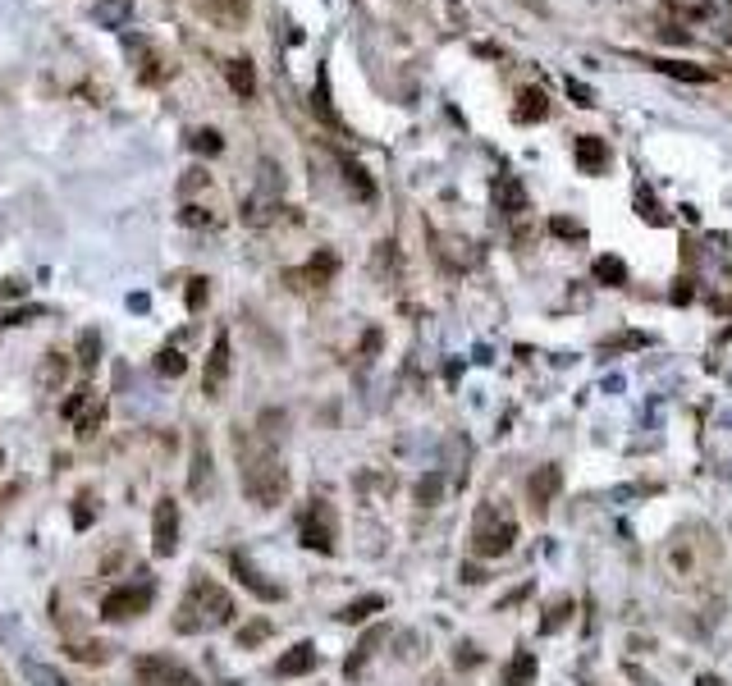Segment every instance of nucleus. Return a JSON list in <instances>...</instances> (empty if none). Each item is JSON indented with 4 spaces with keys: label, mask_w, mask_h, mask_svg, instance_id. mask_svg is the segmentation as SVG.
<instances>
[{
    "label": "nucleus",
    "mask_w": 732,
    "mask_h": 686,
    "mask_svg": "<svg viewBox=\"0 0 732 686\" xmlns=\"http://www.w3.org/2000/svg\"><path fill=\"white\" fill-rule=\"evenodd\" d=\"M554 234H563V238H581V229H577V224H568V220H554Z\"/></svg>",
    "instance_id": "nucleus-36"
},
{
    "label": "nucleus",
    "mask_w": 732,
    "mask_h": 686,
    "mask_svg": "<svg viewBox=\"0 0 732 686\" xmlns=\"http://www.w3.org/2000/svg\"><path fill=\"white\" fill-rule=\"evenodd\" d=\"M229 371H234V353H229V334L220 329L215 343H211V358H206V371H202V394L206 399H220L225 385H229Z\"/></svg>",
    "instance_id": "nucleus-9"
},
{
    "label": "nucleus",
    "mask_w": 732,
    "mask_h": 686,
    "mask_svg": "<svg viewBox=\"0 0 732 686\" xmlns=\"http://www.w3.org/2000/svg\"><path fill=\"white\" fill-rule=\"evenodd\" d=\"M381 640H385V627H376V631H366V640H361V645H357V654H352V659L343 663V672H348V677H357V672L366 668V659L376 654V645H381Z\"/></svg>",
    "instance_id": "nucleus-19"
},
{
    "label": "nucleus",
    "mask_w": 732,
    "mask_h": 686,
    "mask_svg": "<svg viewBox=\"0 0 732 686\" xmlns=\"http://www.w3.org/2000/svg\"><path fill=\"white\" fill-rule=\"evenodd\" d=\"M695 686H718V681H714V677H700V681H695Z\"/></svg>",
    "instance_id": "nucleus-38"
},
{
    "label": "nucleus",
    "mask_w": 732,
    "mask_h": 686,
    "mask_svg": "<svg viewBox=\"0 0 732 686\" xmlns=\"http://www.w3.org/2000/svg\"><path fill=\"white\" fill-rule=\"evenodd\" d=\"M225 78H229V88H234L243 101L256 92V74H252V65H247V60H229V65H225Z\"/></svg>",
    "instance_id": "nucleus-17"
},
{
    "label": "nucleus",
    "mask_w": 732,
    "mask_h": 686,
    "mask_svg": "<svg viewBox=\"0 0 732 686\" xmlns=\"http://www.w3.org/2000/svg\"><path fill=\"white\" fill-rule=\"evenodd\" d=\"M24 672H28V677H33V681H42V686H69V681H65V677H60V672H51V668H37V663H28V668H24Z\"/></svg>",
    "instance_id": "nucleus-31"
},
{
    "label": "nucleus",
    "mask_w": 732,
    "mask_h": 686,
    "mask_svg": "<svg viewBox=\"0 0 732 686\" xmlns=\"http://www.w3.org/2000/svg\"><path fill=\"white\" fill-rule=\"evenodd\" d=\"M174 549H179V504L165 494L156 499V513H152V554L170 558Z\"/></svg>",
    "instance_id": "nucleus-8"
},
{
    "label": "nucleus",
    "mask_w": 732,
    "mask_h": 686,
    "mask_svg": "<svg viewBox=\"0 0 732 686\" xmlns=\"http://www.w3.org/2000/svg\"><path fill=\"white\" fill-rule=\"evenodd\" d=\"M311 110L329 124V129H339V115H334V106H329V78H325V69L316 74V88H311Z\"/></svg>",
    "instance_id": "nucleus-18"
},
{
    "label": "nucleus",
    "mask_w": 732,
    "mask_h": 686,
    "mask_svg": "<svg viewBox=\"0 0 732 686\" xmlns=\"http://www.w3.org/2000/svg\"><path fill=\"white\" fill-rule=\"evenodd\" d=\"M522 124H531V120H545L549 115V106H545V92H522V106L513 110Z\"/></svg>",
    "instance_id": "nucleus-23"
},
{
    "label": "nucleus",
    "mask_w": 732,
    "mask_h": 686,
    "mask_svg": "<svg viewBox=\"0 0 732 686\" xmlns=\"http://www.w3.org/2000/svg\"><path fill=\"white\" fill-rule=\"evenodd\" d=\"M211 485V449L202 435H193V463H188V494H206Z\"/></svg>",
    "instance_id": "nucleus-12"
},
{
    "label": "nucleus",
    "mask_w": 732,
    "mask_h": 686,
    "mask_svg": "<svg viewBox=\"0 0 732 686\" xmlns=\"http://www.w3.org/2000/svg\"><path fill=\"white\" fill-rule=\"evenodd\" d=\"M559 490H563V467H554V463L536 467V472H531V481H527V499H531V508H536V513H545V508L559 499Z\"/></svg>",
    "instance_id": "nucleus-10"
},
{
    "label": "nucleus",
    "mask_w": 732,
    "mask_h": 686,
    "mask_svg": "<svg viewBox=\"0 0 732 686\" xmlns=\"http://www.w3.org/2000/svg\"><path fill=\"white\" fill-rule=\"evenodd\" d=\"M202 302H206V279H193V288H188V307H193V311H202Z\"/></svg>",
    "instance_id": "nucleus-34"
},
{
    "label": "nucleus",
    "mask_w": 732,
    "mask_h": 686,
    "mask_svg": "<svg viewBox=\"0 0 732 686\" xmlns=\"http://www.w3.org/2000/svg\"><path fill=\"white\" fill-rule=\"evenodd\" d=\"M320 668V654H316V645L311 640H298L293 650H284L279 654V663H275V677H307V672H316Z\"/></svg>",
    "instance_id": "nucleus-11"
},
{
    "label": "nucleus",
    "mask_w": 732,
    "mask_h": 686,
    "mask_svg": "<svg viewBox=\"0 0 732 686\" xmlns=\"http://www.w3.org/2000/svg\"><path fill=\"white\" fill-rule=\"evenodd\" d=\"M513 545H518V522L504 508L486 504L476 513V522H472V554L476 558H504Z\"/></svg>",
    "instance_id": "nucleus-3"
},
{
    "label": "nucleus",
    "mask_w": 732,
    "mask_h": 686,
    "mask_svg": "<svg viewBox=\"0 0 732 686\" xmlns=\"http://www.w3.org/2000/svg\"><path fill=\"white\" fill-rule=\"evenodd\" d=\"M74 526H78V531H83V526H92V494H88V490L78 494V508H74Z\"/></svg>",
    "instance_id": "nucleus-32"
},
{
    "label": "nucleus",
    "mask_w": 732,
    "mask_h": 686,
    "mask_svg": "<svg viewBox=\"0 0 732 686\" xmlns=\"http://www.w3.org/2000/svg\"><path fill=\"white\" fill-rule=\"evenodd\" d=\"M454 663H458V668H472V663H481V650H472V645H458Z\"/></svg>",
    "instance_id": "nucleus-35"
},
{
    "label": "nucleus",
    "mask_w": 732,
    "mask_h": 686,
    "mask_svg": "<svg viewBox=\"0 0 732 686\" xmlns=\"http://www.w3.org/2000/svg\"><path fill=\"white\" fill-rule=\"evenodd\" d=\"M161 376H183L188 371V362H183V353H174V348H161Z\"/></svg>",
    "instance_id": "nucleus-29"
},
{
    "label": "nucleus",
    "mask_w": 732,
    "mask_h": 686,
    "mask_svg": "<svg viewBox=\"0 0 732 686\" xmlns=\"http://www.w3.org/2000/svg\"><path fill=\"white\" fill-rule=\"evenodd\" d=\"M381 608H385V595H361V599H352V604H343V608H339V622L357 627V622H366V618L381 613Z\"/></svg>",
    "instance_id": "nucleus-16"
},
{
    "label": "nucleus",
    "mask_w": 732,
    "mask_h": 686,
    "mask_svg": "<svg viewBox=\"0 0 732 686\" xmlns=\"http://www.w3.org/2000/svg\"><path fill=\"white\" fill-rule=\"evenodd\" d=\"M152 595H156L152 577H147V572H138V581H124V586H115V590L101 599V618H106V622L142 618V613L152 608Z\"/></svg>",
    "instance_id": "nucleus-4"
},
{
    "label": "nucleus",
    "mask_w": 732,
    "mask_h": 686,
    "mask_svg": "<svg viewBox=\"0 0 732 686\" xmlns=\"http://www.w3.org/2000/svg\"><path fill=\"white\" fill-rule=\"evenodd\" d=\"M654 69H664V74H673V78H691V83H705V78H709L705 69H686V65H677V60H659Z\"/></svg>",
    "instance_id": "nucleus-28"
},
{
    "label": "nucleus",
    "mask_w": 732,
    "mask_h": 686,
    "mask_svg": "<svg viewBox=\"0 0 732 686\" xmlns=\"http://www.w3.org/2000/svg\"><path fill=\"white\" fill-rule=\"evenodd\" d=\"M97 19H106L110 28H124V19H129V0H120V5H97Z\"/></svg>",
    "instance_id": "nucleus-30"
},
{
    "label": "nucleus",
    "mask_w": 732,
    "mask_h": 686,
    "mask_svg": "<svg viewBox=\"0 0 732 686\" xmlns=\"http://www.w3.org/2000/svg\"><path fill=\"white\" fill-rule=\"evenodd\" d=\"M0 463H5V453H0Z\"/></svg>",
    "instance_id": "nucleus-39"
},
{
    "label": "nucleus",
    "mask_w": 732,
    "mask_h": 686,
    "mask_svg": "<svg viewBox=\"0 0 732 686\" xmlns=\"http://www.w3.org/2000/svg\"><path fill=\"white\" fill-rule=\"evenodd\" d=\"M577 165L586 174H604L609 170V147L600 138H577Z\"/></svg>",
    "instance_id": "nucleus-14"
},
{
    "label": "nucleus",
    "mask_w": 732,
    "mask_h": 686,
    "mask_svg": "<svg viewBox=\"0 0 732 686\" xmlns=\"http://www.w3.org/2000/svg\"><path fill=\"white\" fill-rule=\"evenodd\" d=\"M266 636H270V622H266V618H256L252 627H243V631H238V650H252V645H256V640H266Z\"/></svg>",
    "instance_id": "nucleus-27"
},
{
    "label": "nucleus",
    "mask_w": 732,
    "mask_h": 686,
    "mask_svg": "<svg viewBox=\"0 0 732 686\" xmlns=\"http://www.w3.org/2000/svg\"><path fill=\"white\" fill-rule=\"evenodd\" d=\"M440 494H444V476H440V472H431V476H422V481H417V504H426V508H431Z\"/></svg>",
    "instance_id": "nucleus-25"
},
{
    "label": "nucleus",
    "mask_w": 732,
    "mask_h": 686,
    "mask_svg": "<svg viewBox=\"0 0 732 686\" xmlns=\"http://www.w3.org/2000/svg\"><path fill=\"white\" fill-rule=\"evenodd\" d=\"M334 270H339L334 252H320V256H311V261H307V270H302V275H307V279L320 288V284H329V279H334Z\"/></svg>",
    "instance_id": "nucleus-20"
},
{
    "label": "nucleus",
    "mask_w": 732,
    "mask_h": 686,
    "mask_svg": "<svg viewBox=\"0 0 732 686\" xmlns=\"http://www.w3.org/2000/svg\"><path fill=\"white\" fill-rule=\"evenodd\" d=\"M298 540H302V549H311V554H334V549H339V522H334V508H329L325 499H316V504L302 513Z\"/></svg>",
    "instance_id": "nucleus-6"
},
{
    "label": "nucleus",
    "mask_w": 732,
    "mask_h": 686,
    "mask_svg": "<svg viewBox=\"0 0 732 686\" xmlns=\"http://www.w3.org/2000/svg\"><path fill=\"white\" fill-rule=\"evenodd\" d=\"M339 170H343V179H348V188L357 192V202H376V183L366 179V170L357 165V161H348V156H339Z\"/></svg>",
    "instance_id": "nucleus-15"
},
{
    "label": "nucleus",
    "mask_w": 732,
    "mask_h": 686,
    "mask_svg": "<svg viewBox=\"0 0 732 686\" xmlns=\"http://www.w3.org/2000/svg\"><path fill=\"white\" fill-rule=\"evenodd\" d=\"M568 613H572V599H559V604L540 618V631H559V627L568 622Z\"/></svg>",
    "instance_id": "nucleus-26"
},
{
    "label": "nucleus",
    "mask_w": 732,
    "mask_h": 686,
    "mask_svg": "<svg viewBox=\"0 0 732 686\" xmlns=\"http://www.w3.org/2000/svg\"><path fill=\"white\" fill-rule=\"evenodd\" d=\"M133 677H138V686H206L188 663H179L170 654H142V659H133Z\"/></svg>",
    "instance_id": "nucleus-5"
},
{
    "label": "nucleus",
    "mask_w": 732,
    "mask_h": 686,
    "mask_svg": "<svg viewBox=\"0 0 732 686\" xmlns=\"http://www.w3.org/2000/svg\"><path fill=\"white\" fill-rule=\"evenodd\" d=\"M65 376H69V362H65L60 353H51V358L42 362V390H56Z\"/></svg>",
    "instance_id": "nucleus-24"
},
{
    "label": "nucleus",
    "mask_w": 732,
    "mask_h": 686,
    "mask_svg": "<svg viewBox=\"0 0 732 686\" xmlns=\"http://www.w3.org/2000/svg\"><path fill=\"white\" fill-rule=\"evenodd\" d=\"M229 572H234V577H238V581L261 599V604H284V586H279V581H270V577H266V572L243 554V549H234V554H229Z\"/></svg>",
    "instance_id": "nucleus-7"
},
{
    "label": "nucleus",
    "mask_w": 732,
    "mask_h": 686,
    "mask_svg": "<svg viewBox=\"0 0 732 686\" xmlns=\"http://www.w3.org/2000/svg\"><path fill=\"white\" fill-rule=\"evenodd\" d=\"M193 147H197V151H211V156H215V151H220L225 142H220V133H211V129H206V133H193Z\"/></svg>",
    "instance_id": "nucleus-33"
},
{
    "label": "nucleus",
    "mask_w": 732,
    "mask_h": 686,
    "mask_svg": "<svg viewBox=\"0 0 732 686\" xmlns=\"http://www.w3.org/2000/svg\"><path fill=\"white\" fill-rule=\"evenodd\" d=\"M536 654L531 650H518L508 663H504V686H536Z\"/></svg>",
    "instance_id": "nucleus-13"
},
{
    "label": "nucleus",
    "mask_w": 732,
    "mask_h": 686,
    "mask_svg": "<svg viewBox=\"0 0 732 686\" xmlns=\"http://www.w3.org/2000/svg\"><path fill=\"white\" fill-rule=\"evenodd\" d=\"M568 92H572V97H577V106H591V92H586V88H581V83H568Z\"/></svg>",
    "instance_id": "nucleus-37"
},
{
    "label": "nucleus",
    "mask_w": 732,
    "mask_h": 686,
    "mask_svg": "<svg viewBox=\"0 0 732 686\" xmlns=\"http://www.w3.org/2000/svg\"><path fill=\"white\" fill-rule=\"evenodd\" d=\"M595 279L609 284V288H618V284H627V265H622L618 256H600V261H595Z\"/></svg>",
    "instance_id": "nucleus-22"
},
{
    "label": "nucleus",
    "mask_w": 732,
    "mask_h": 686,
    "mask_svg": "<svg viewBox=\"0 0 732 686\" xmlns=\"http://www.w3.org/2000/svg\"><path fill=\"white\" fill-rule=\"evenodd\" d=\"M234 449H238L243 494H247L256 508L284 504V499H288V467H284L275 440H266L261 431H238V435H234Z\"/></svg>",
    "instance_id": "nucleus-1"
},
{
    "label": "nucleus",
    "mask_w": 732,
    "mask_h": 686,
    "mask_svg": "<svg viewBox=\"0 0 732 686\" xmlns=\"http://www.w3.org/2000/svg\"><path fill=\"white\" fill-rule=\"evenodd\" d=\"M234 622V599L220 581H211L206 572H193L179 608H174V631L179 636H202V631H220Z\"/></svg>",
    "instance_id": "nucleus-2"
},
{
    "label": "nucleus",
    "mask_w": 732,
    "mask_h": 686,
    "mask_svg": "<svg viewBox=\"0 0 732 686\" xmlns=\"http://www.w3.org/2000/svg\"><path fill=\"white\" fill-rule=\"evenodd\" d=\"M97 358H101V334H97V329H83V334H78V367L92 371Z\"/></svg>",
    "instance_id": "nucleus-21"
}]
</instances>
